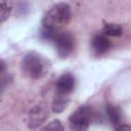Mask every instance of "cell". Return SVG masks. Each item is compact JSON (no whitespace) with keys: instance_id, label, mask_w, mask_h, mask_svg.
<instances>
[{"instance_id":"6da1fadb","label":"cell","mask_w":131,"mask_h":131,"mask_svg":"<svg viewBox=\"0 0 131 131\" xmlns=\"http://www.w3.org/2000/svg\"><path fill=\"white\" fill-rule=\"evenodd\" d=\"M71 19V7L66 3L53 5L44 15L42 24L45 30L59 31Z\"/></svg>"},{"instance_id":"7a4b0ae2","label":"cell","mask_w":131,"mask_h":131,"mask_svg":"<svg viewBox=\"0 0 131 131\" xmlns=\"http://www.w3.org/2000/svg\"><path fill=\"white\" fill-rule=\"evenodd\" d=\"M20 67L26 76L31 79H40L47 74L50 66L43 56L31 52L23 57Z\"/></svg>"},{"instance_id":"3957f363","label":"cell","mask_w":131,"mask_h":131,"mask_svg":"<svg viewBox=\"0 0 131 131\" xmlns=\"http://www.w3.org/2000/svg\"><path fill=\"white\" fill-rule=\"evenodd\" d=\"M42 35L43 38L51 41L54 44L56 52L60 57H67L73 52L75 47V41L71 33L45 30Z\"/></svg>"},{"instance_id":"277c9868","label":"cell","mask_w":131,"mask_h":131,"mask_svg":"<svg viewBox=\"0 0 131 131\" xmlns=\"http://www.w3.org/2000/svg\"><path fill=\"white\" fill-rule=\"evenodd\" d=\"M91 121V111L86 105L77 108L69 118V125L72 130L84 131L87 130Z\"/></svg>"},{"instance_id":"5b68a950","label":"cell","mask_w":131,"mask_h":131,"mask_svg":"<svg viewBox=\"0 0 131 131\" xmlns=\"http://www.w3.org/2000/svg\"><path fill=\"white\" fill-rule=\"evenodd\" d=\"M75 88V78L72 74H63L60 76L55 83L56 94L69 95Z\"/></svg>"},{"instance_id":"8992f818","label":"cell","mask_w":131,"mask_h":131,"mask_svg":"<svg viewBox=\"0 0 131 131\" xmlns=\"http://www.w3.org/2000/svg\"><path fill=\"white\" fill-rule=\"evenodd\" d=\"M46 118H47V113L43 107L41 106L34 107L29 114V127L31 129L38 128L41 124L44 123Z\"/></svg>"},{"instance_id":"52a82bcc","label":"cell","mask_w":131,"mask_h":131,"mask_svg":"<svg viewBox=\"0 0 131 131\" xmlns=\"http://www.w3.org/2000/svg\"><path fill=\"white\" fill-rule=\"evenodd\" d=\"M91 46H92V50L94 51V53L96 55H102L104 53H106L111 47V42L107 39L106 36L102 35H96L91 42Z\"/></svg>"},{"instance_id":"ba28073f","label":"cell","mask_w":131,"mask_h":131,"mask_svg":"<svg viewBox=\"0 0 131 131\" xmlns=\"http://www.w3.org/2000/svg\"><path fill=\"white\" fill-rule=\"evenodd\" d=\"M68 103H69L68 95L56 94V96L54 97L53 102H52V111L54 113H61L67 107Z\"/></svg>"},{"instance_id":"9c48e42d","label":"cell","mask_w":131,"mask_h":131,"mask_svg":"<svg viewBox=\"0 0 131 131\" xmlns=\"http://www.w3.org/2000/svg\"><path fill=\"white\" fill-rule=\"evenodd\" d=\"M102 34L104 36L118 37L122 34V28L118 24H105L102 28Z\"/></svg>"},{"instance_id":"30bf717a","label":"cell","mask_w":131,"mask_h":131,"mask_svg":"<svg viewBox=\"0 0 131 131\" xmlns=\"http://www.w3.org/2000/svg\"><path fill=\"white\" fill-rule=\"evenodd\" d=\"M11 3L9 0H0V24L4 23L11 13Z\"/></svg>"},{"instance_id":"8fae6325","label":"cell","mask_w":131,"mask_h":131,"mask_svg":"<svg viewBox=\"0 0 131 131\" xmlns=\"http://www.w3.org/2000/svg\"><path fill=\"white\" fill-rule=\"evenodd\" d=\"M106 114H107V117H108V119L113 125L116 126V125L120 124V119H121L120 112L115 105L107 104L106 105Z\"/></svg>"},{"instance_id":"7c38bea8","label":"cell","mask_w":131,"mask_h":131,"mask_svg":"<svg viewBox=\"0 0 131 131\" xmlns=\"http://www.w3.org/2000/svg\"><path fill=\"white\" fill-rule=\"evenodd\" d=\"M42 129H43V130H54V131H57V130H62L63 127H62L60 121H58V120H54V121L50 122L47 126L43 127Z\"/></svg>"},{"instance_id":"4fadbf2b","label":"cell","mask_w":131,"mask_h":131,"mask_svg":"<svg viewBox=\"0 0 131 131\" xmlns=\"http://www.w3.org/2000/svg\"><path fill=\"white\" fill-rule=\"evenodd\" d=\"M6 82H7V80H5V79H3V80H0V92L2 91V89L5 87V85H6Z\"/></svg>"},{"instance_id":"5bb4252c","label":"cell","mask_w":131,"mask_h":131,"mask_svg":"<svg viewBox=\"0 0 131 131\" xmlns=\"http://www.w3.org/2000/svg\"><path fill=\"white\" fill-rule=\"evenodd\" d=\"M5 67H6L5 62H4L2 59H0V73H2V72L5 70Z\"/></svg>"}]
</instances>
